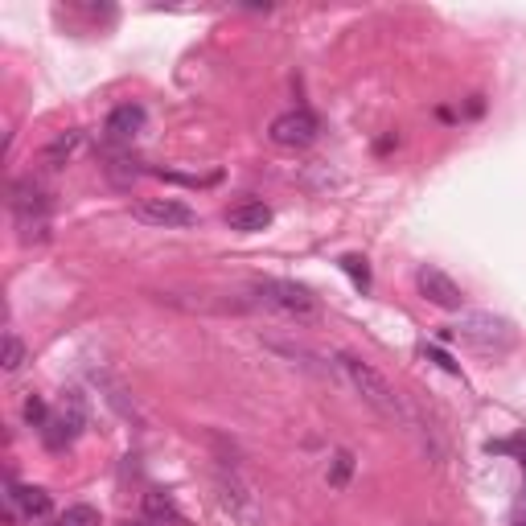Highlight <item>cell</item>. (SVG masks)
I'll return each mask as SVG.
<instances>
[{
	"label": "cell",
	"instance_id": "7",
	"mask_svg": "<svg viewBox=\"0 0 526 526\" xmlns=\"http://www.w3.org/2000/svg\"><path fill=\"white\" fill-rule=\"evenodd\" d=\"M136 218L148 222V227H161V231H181V227H194L198 210H190L177 198H140L136 202Z\"/></svg>",
	"mask_w": 526,
	"mask_h": 526
},
{
	"label": "cell",
	"instance_id": "13",
	"mask_svg": "<svg viewBox=\"0 0 526 526\" xmlns=\"http://www.w3.org/2000/svg\"><path fill=\"white\" fill-rule=\"evenodd\" d=\"M140 510H144V522H148V526H165V522H177V518H181V514H177V502H173L165 490H148L144 502H140Z\"/></svg>",
	"mask_w": 526,
	"mask_h": 526
},
{
	"label": "cell",
	"instance_id": "3",
	"mask_svg": "<svg viewBox=\"0 0 526 526\" xmlns=\"http://www.w3.org/2000/svg\"><path fill=\"white\" fill-rule=\"evenodd\" d=\"M453 333L461 337L473 354H506L518 342L514 325L506 317H498V313H465Z\"/></svg>",
	"mask_w": 526,
	"mask_h": 526
},
{
	"label": "cell",
	"instance_id": "6",
	"mask_svg": "<svg viewBox=\"0 0 526 526\" xmlns=\"http://www.w3.org/2000/svg\"><path fill=\"white\" fill-rule=\"evenodd\" d=\"M268 140L276 148H292V153H296V148H309L317 140V116L305 111V107H292V111H284V116L272 120Z\"/></svg>",
	"mask_w": 526,
	"mask_h": 526
},
{
	"label": "cell",
	"instance_id": "18",
	"mask_svg": "<svg viewBox=\"0 0 526 526\" xmlns=\"http://www.w3.org/2000/svg\"><path fill=\"white\" fill-rule=\"evenodd\" d=\"M342 268L354 276V284H358V288H370V268H366V259H358V255H346V259H342Z\"/></svg>",
	"mask_w": 526,
	"mask_h": 526
},
{
	"label": "cell",
	"instance_id": "10",
	"mask_svg": "<svg viewBox=\"0 0 526 526\" xmlns=\"http://www.w3.org/2000/svg\"><path fill=\"white\" fill-rule=\"evenodd\" d=\"M140 132H144V107H140V103L111 107V116H107V124H103V136H107L111 144H132Z\"/></svg>",
	"mask_w": 526,
	"mask_h": 526
},
{
	"label": "cell",
	"instance_id": "2",
	"mask_svg": "<svg viewBox=\"0 0 526 526\" xmlns=\"http://www.w3.org/2000/svg\"><path fill=\"white\" fill-rule=\"evenodd\" d=\"M255 296L263 300L268 309H276L280 317L296 321V325H313L321 321V296L305 284H296V280H259L255 284Z\"/></svg>",
	"mask_w": 526,
	"mask_h": 526
},
{
	"label": "cell",
	"instance_id": "15",
	"mask_svg": "<svg viewBox=\"0 0 526 526\" xmlns=\"http://www.w3.org/2000/svg\"><path fill=\"white\" fill-rule=\"evenodd\" d=\"M25 358H29L25 342L9 329V333H5V358H0V370H5V374H17V370L25 366Z\"/></svg>",
	"mask_w": 526,
	"mask_h": 526
},
{
	"label": "cell",
	"instance_id": "1",
	"mask_svg": "<svg viewBox=\"0 0 526 526\" xmlns=\"http://www.w3.org/2000/svg\"><path fill=\"white\" fill-rule=\"evenodd\" d=\"M333 366L342 370V379L362 395V403H370L374 411H379L383 420H411V411H407V403L399 399V391L387 383V374H379L370 362H362L358 354H337L333 358Z\"/></svg>",
	"mask_w": 526,
	"mask_h": 526
},
{
	"label": "cell",
	"instance_id": "12",
	"mask_svg": "<svg viewBox=\"0 0 526 526\" xmlns=\"http://www.w3.org/2000/svg\"><path fill=\"white\" fill-rule=\"evenodd\" d=\"M79 148H83V132L70 128V132H58V136L42 148V157H37V161H42V169H62V165L74 161V153H79Z\"/></svg>",
	"mask_w": 526,
	"mask_h": 526
},
{
	"label": "cell",
	"instance_id": "4",
	"mask_svg": "<svg viewBox=\"0 0 526 526\" xmlns=\"http://www.w3.org/2000/svg\"><path fill=\"white\" fill-rule=\"evenodd\" d=\"M214 494H218V506L227 510L235 522L259 526V518H263L259 494H255V485H251L239 469H218V473H214Z\"/></svg>",
	"mask_w": 526,
	"mask_h": 526
},
{
	"label": "cell",
	"instance_id": "8",
	"mask_svg": "<svg viewBox=\"0 0 526 526\" xmlns=\"http://www.w3.org/2000/svg\"><path fill=\"white\" fill-rule=\"evenodd\" d=\"M416 288H420V296L428 300V305H436V309H444V313H461V309H465L461 284L448 276V272H440V268H420V272H416Z\"/></svg>",
	"mask_w": 526,
	"mask_h": 526
},
{
	"label": "cell",
	"instance_id": "16",
	"mask_svg": "<svg viewBox=\"0 0 526 526\" xmlns=\"http://www.w3.org/2000/svg\"><path fill=\"white\" fill-rule=\"evenodd\" d=\"M21 411H25V424H29V428H37V432H42V428L50 424V416H54V411L46 407V399H42V395H29Z\"/></svg>",
	"mask_w": 526,
	"mask_h": 526
},
{
	"label": "cell",
	"instance_id": "5",
	"mask_svg": "<svg viewBox=\"0 0 526 526\" xmlns=\"http://www.w3.org/2000/svg\"><path fill=\"white\" fill-rule=\"evenodd\" d=\"M83 428H87V403H83V391H66L62 411H54L50 424L42 428V440H46V448L62 453V448H70L74 440L83 436Z\"/></svg>",
	"mask_w": 526,
	"mask_h": 526
},
{
	"label": "cell",
	"instance_id": "17",
	"mask_svg": "<svg viewBox=\"0 0 526 526\" xmlns=\"http://www.w3.org/2000/svg\"><path fill=\"white\" fill-rule=\"evenodd\" d=\"M350 473H354V453H346V448H342V453L333 457V469H329V485H333V490H346Z\"/></svg>",
	"mask_w": 526,
	"mask_h": 526
},
{
	"label": "cell",
	"instance_id": "11",
	"mask_svg": "<svg viewBox=\"0 0 526 526\" xmlns=\"http://www.w3.org/2000/svg\"><path fill=\"white\" fill-rule=\"evenodd\" d=\"M227 227L239 231V235H259V231H268V227H272V206H268V202H255V198L235 202V206L227 210Z\"/></svg>",
	"mask_w": 526,
	"mask_h": 526
},
{
	"label": "cell",
	"instance_id": "9",
	"mask_svg": "<svg viewBox=\"0 0 526 526\" xmlns=\"http://www.w3.org/2000/svg\"><path fill=\"white\" fill-rule=\"evenodd\" d=\"M9 518L13 522H46L54 514V498L42 490V485H13L9 481Z\"/></svg>",
	"mask_w": 526,
	"mask_h": 526
},
{
	"label": "cell",
	"instance_id": "14",
	"mask_svg": "<svg viewBox=\"0 0 526 526\" xmlns=\"http://www.w3.org/2000/svg\"><path fill=\"white\" fill-rule=\"evenodd\" d=\"M50 526H103V518H99V510L95 506H87V502H79V506H66Z\"/></svg>",
	"mask_w": 526,
	"mask_h": 526
}]
</instances>
